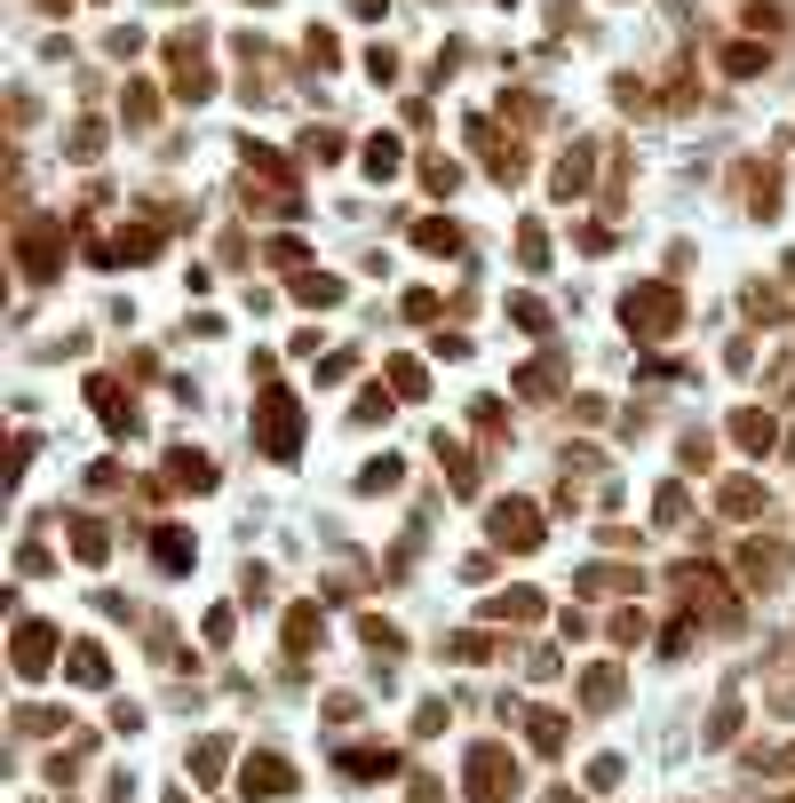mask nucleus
I'll use <instances>...</instances> for the list:
<instances>
[{
	"label": "nucleus",
	"instance_id": "nucleus-3",
	"mask_svg": "<svg viewBox=\"0 0 795 803\" xmlns=\"http://www.w3.org/2000/svg\"><path fill=\"white\" fill-rule=\"evenodd\" d=\"M620 319H628V334H645V343H660V334H676V319H684V303H676V287H637L620 303Z\"/></svg>",
	"mask_w": 795,
	"mask_h": 803
},
{
	"label": "nucleus",
	"instance_id": "nucleus-7",
	"mask_svg": "<svg viewBox=\"0 0 795 803\" xmlns=\"http://www.w3.org/2000/svg\"><path fill=\"white\" fill-rule=\"evenodd\" d=\"M48 668H56V628L16 621V677H48Z\"/></svg>",
	"mask_w": 795,
	"mask_h": 803
},
{
	"label": "nucleus",
	"instance_id": "nucleus-5",
	"mask_svg": "<svg viewBox=\"0 0 795 803\" xmlns=\"http://www.w3.org/2000/svg\"><path fill=\"white\" fill-rule=\"evenodd\" d=\"M239 795H247V803L294 795V763H287V756H247V763H239Z\"/></svg>",
	"mask_w": 795,
	"mask_h": 803
},
{
	"label": "nucleus",
	"instance_id": "nucleus-11",
	"mask_svg": "<svg viewBox=\"0 0 795 803\" xmlns=\"http://www.w3.org/2000/svg\"><path fill=\"white\" fill-rule=\"evenodd\" d=\"M294 303H311V311H335V303H343V279H326V271H303V279H294Z\"/></svg>",
	"mask_w": 795,
	"mask_h": 803
},
{
	"label": "nucleus",
	"instance_id": "nucleus-40",
	"mask_svg": "<svg viewBox=\"0 0 795 803\" xmlns=\"http://www.w3.org/2000/svg\"><path fill=\"white\" fill-rule=\"evenodd\" d=\"M382 9H390V0H358V16H382Z\"/></svg>",
	"mask_w": 795,
	"mask_h": 803
},
{
	"label": "nucleus",
	"instance_id": "nucleus-27",
	"mask_svg": "<svg viewBox=\"0 0 795 803\" xmlns=\"http://www.w3.org/2000/svg\"><path fill=\"white\" fill-rule=\"evenodd\" d=\"M311 637H318V613L294 605V613H287V653H311Z\"/></svg>",
	"mask_w": 795,
	"mask_h": 803
},
{
	"label": "nucleus",
	"instance_id": "nucleus-41",
	"mask_svg": "<svg viewBox=\"0 0 795 803\" xmlns=\"http://www.w3.org/2000/svg\"><path fill=\"white\" fill-rule=\"evenodd\" d=\"M787 279H795V255H787Z\"/></svg>",
	"mask_w": 795,
	"mask_h": 803
},
{
	"label": "nucleus",
	"instance_id": "nucleus-24",
	"mask_svg": "<svg viewBox=\"0 0 795 803\" xmlns=\"http://www.w3.org/2000/svg\"><path fill=\"white\" fill-rule=\"evenodd\" d=\"M724 510H732V517H755V510H764V486H755V478H732V486H724Z\"/></svg>",
	"mask_w": 795,
	"mask_h": 803
},
{
	"label": "nucleus",
	"instance_id": "nucleus-39",
	"mask_svg": "<svg viewBox=\"0 0 795 803\" xmlns=\"http://www.w3.org/2000/svg\"><path fill=\"white\" fill-rule=\"evenodd\" d=\"M311 64H343V41H335V32H311Z\"/></svg>",
	"mask_w": 795,
	"mask_h": 803
},
{
	"label": "nucleus",
	"instance_id": "nucleus-36",
	"mask_svg": "<svg viewBox=\"0 0 795 803\" xmlns=\"http://www.w3.org/2000/svg\"><path fill=\"white\" fill-rule=\"evenodd\" d=\"M120 112H127V127H152V112H159V104H152V88H136V96H127Z\"/></svg>",
	"mask_w": 795,
	"mask_h": 803
},
{
	"label": "nucleus",
	"instance_id": "nucleus-14",
	"mask_svg": "<svg viewBox=\"0 0 795 803\" xmlns=\"http://www.w3.org/2000/svg\"><path fill=\"white\" fill-rule=\"evenodd\" d=\"M72 684H112V660H104V645H72Z\"/></svg>",
	"mask_w": 795,
	"mask_h": 803
},
{
	"label": "nucleus",
	"instance_id": "nucleus-30",
	"mask_svg": "<svg viewBox=\"0 0 795 803\" xmlns=\"http://www.w3.org/2000/svg\"><path fill=\"white\" fill-rule=\"evenodd\" d=\"M223 756H231L223 740H199V748H191V772H199V780H215V772H223Z\"/></svg>",
	"mask_w": 795,
	"mask_h": 803
},
{
	"label": "nucleus",
	"instance_id": "nucleus-23",
	"mask_svg": "<svg viewBox=\"0 0 795 803\" xmlns=\"http://www.w3.org/2000/svg\"><path fill=\"white\" fill-rule=\"evenodd\" d=\"M581 700H589V709H613V700H620V668H589Z\"/></svg>",
	"mask_w": 795,
	"mask_h": 803
},
{
	"label": "nucleus",
	"instance_id": "nucleus-4",
	"mask_svg": "<svg viewBox=\"0 0 795 803\" xmlns=\"http://www.w3.org/2000/svg\"><path fill=\"white\" fill-rule=\"evenodd\" d=\"M485 525H493V549H541V510L534 501H493Z\"/></svg>",
	"mask_w": 795,
	"mask_h": 803
},
{
	"label": "nucleus",
	"instance_id": "nucleus-1",
	"mask_svg": "<svg viewBox=\"0 0 795 803\" xmlns=\"http://www.w3.org/2000/svg\"><path fill=\"white\" fill-rule=\"evenodd\" d=\"M461 780H470V803H517V756L502 740H478Z\"/></svg>",
	"mask_w": 795,
	"mask_h": 803
},
{
	"label": "nucleus",
	"instance_id": "nucleus-12",
	"mask_svg": "<svg viewBox=\"0 0 795 803\" xmlns=\"http://www.w3.org/2000/svg\"><path fill=\"white\" fill-rule=\"evenodd\" d=\"M485 613H493V621H541V589H502Z\"/></svg>",
	"mask_w": 795,
	"mask_h": 803
},
{
	"label": "nucleus",
	"instance_id": "nucleus-35",
	"mask_svg": "<svg viewBox=\"0 0 795 803\" xmlns=\"http://www.w3.org/2000/svg\"><path fill=\"white\" fill-rule=\"evenodd\" d=\"M652 517H660V525H676V517H684V486H660V501H652Z\"/></svg>",
	"mask_w": 795,
	"mask_h": 803
},
{
	"label": "nucleus",
	"instance_id": "nucleus-26",
	"mask_svg": "<svg viewBox=\"0 0 795 803\" xmlns=\"http://www.w3.org/2000/svg\"><path fill=\"white\" fill-rule=\"evenodd\" d=\"M517 255H525V271H549V231L525 223V231H517Z\"/></svg>",
	"mask_w": 795,
	"mask_h": 803
},
{
	"label": "nucleus",
	"instance_id": "nucleus-17",
	"mask_svg": "<svg viewBox=\"0 0 795 803\" xmlns=\"http://www.w3.org/2000/svg\"><path fill=\"white\" fill-rule=\"evenodd\" d=\"M414 247H422V255H454V247H461V231L429 215V223H414Z\"/></svg>",
	"mask_w": 795,
	"mask_h": 803
},
{
	"label": "nucleus",
	"instance_id": "nucleus-9",
	"mask_svg": "<svg viewBox=\"0 0 795 803\" xmlns=\"http://www.w3.org/2000/svg\"><path fill=\"white\" fill-rule=\"evenodd\" d=\"M740 573H748V581H755V589H772V581H780V573H787V557H780V549H772V542H748V549H740Z\"/></svg>",
	"mask_w": 795,
	"mask_h": 803
},
{
	"label": "nucleus",
	"instance_id": "nucleus-37",
	"mask_svg": "<svg viewBox=\"0 0 795 803\" xmlns=\"http://www.w3.org/2000/svg\"><path fill=\"white\" fill-rule=\"evenodd\" d=\"M96 152H104V127H96V120L72 127V159H96Z\"/></svg>",
	"mask_w": 795,
	"mask_h": 803
},
{
	"label": "nucleus",
	"instance_id": "nucleus-6",
	"mask_svg": "<svg viewBox=\"0 0 795 803\" xmlns=\"http://www.w3.org/2000/svg\"><path fill=\"white\" fill-rule=\"evenodd\" d=\"M56 247H64V231H56V223H41V215H32V223L16 231V255H24V279H48V271H56Z\"/></svg>",
	"mask_w": 795,
	"mask_h": 803
},
{
	"label": "nucleus",
	"instance_id": "nucleus-2",
	"mask_svg": "<svg viewBox=\"0 0 795 803\" xmlns=\"http://www.w3.org/2000/svg\"><path fill=\"white\" fill-rule=\"evenodd\" d=\"M255 438H262V454L271 461H294V446H303V406H294L287 390H271L255 406Z\"/></svg>",
	"mask_w": 795,
	"mask_h": 803
},
{
	"label": "nucleus",
	"instance_id": "nucleus-38",
	"mask_svg": "<svg viewBox=\"0 0 795 803\" xmlns=\"http://www.w3.org/2000/svg\"><path fill=\"white\" fill-rule=\"evenodd\" d=\"M350 366H358L350 350H326V358H318V382H343V375H350Z\"/></svg>",
	"mask_w": 795,
	"mask_h": 803
},
{
	"label": "nucleus",
	"instance_id": "nucleus-21",
	"mask_svg": "<svg viewBox=\"0 0 795 803\" xmlns=\"http://www.w3.org/2000/svg\"><path fill=\"white\" fill-rule=\"evenodd\" d=\"M589 176H596V159H589V144H581L573 159H557V191H566V199H573V191H589Z\"/></svg>",
	"mask_w": 795,
	"mask_h": 803
},
{
	"label": "nucleus",
	"instance_id": "nucleus-34",
	"mask_svg": "<svg viewBox=\"0 0 795 803\" xmlns=\"http://www.w3.org/2000/svg\"><path fill=\"white\" fill-rule=\"evenodd\" d=\"M422 183H429V191H454L461 167H454V159H422Z\"/></svg>",
	"mask_w": 795,
	"mask_h": 803
},
{
	"label": "nucleus",
	"instance_id": "nucleus-29",
	"mask_svg": "<svg viewBox=\"0 0 795 803\" xmlns=\"http://www.w3.org/2000/svg\"><path fill=\"white\" fill-rule=\"evenodd\" d=\"M525 724H534V748H566V716H557V709H534Z\"/></svg>",
	"mask_w": 795,
	"mask_h": 803
},
{
	"label": "nucleus",
	"instance_id": "nucleus-13",
	"mask_svg": "<svg viewBox=\"0 0 795 803\" xmlns=\"http://www.w3.org/2000/svg\"><path fill=\"white\" fill-rule=\"evenodd\" d=\"M398 478H406V461L382 454V461H367V470H358V493H398Z\"/></svg>",
	"mask_w": 795,
	"mask_h": 803
},
{
	"label": "nucleus",
	"instance_id": "nucleus-31",
	"mask_svg": "<svg viewBox=\"0 0 795 803\" xmlns=\"http://www.w3.org/2000/svg\"><path fill=\"white\" fill-rule=\"evenodd\" d=\"M303 152L326 167V159H343V136H335V127H311V136H303Z\"/></svg>",
	"mask_w": 795,
	"mask_h": 803
},
{
	"label": "nucleus",
	"instance_id": "nucleus-8",
	"mask_svg": "<svg viewBox=\"0 0 795 803\" xmlns=\"http://www.w3.org/2000/svg\"><path fill=\"white\" fill-rule=\"evenodd\" d=\"M88 398H96V414H104V430H136V406H127V390H120V382L96 375V382H88Z\"/></svg>",
	"mask_w": 795,
	"mask_h": 803
},
{
	"label": "nucleus",
	"instance_id": "nucleus-20",
	"mask_svg": "<svg viewBox=\"0 0 795 803\" xmlns=\"http://www.w3.org/2000/svg\"><path fill=\"white\" fill-rule=\"evenodd\" d=\"M343 772H350V780H390V748H350Z\"/></svg>",
	"mask_w": 795,
	"mask_h": 803
},
{
	"label": "nucleus",
	"instance_id": "nucleus-19",
	"mask_svg": "<svg viewBox=\"0 0 795 803\" xmlns=\"http://www.w3.org/2000/svg\"><path fill=\"white\" fill-rule=\"evenodd\" d=\"M732 438H740L748 454H764V446H772V414H755V406H748V414H732Z\"/></svg>",
	"mask_w": 795,
	"mask_h": 803
},
{
	"label": "nucleus",
	"instance_id": "nucleus-16",
	"mask_svg": "<svg viewBox=\"0 0 795 803\" xmlns=\"http://www.w3.org/2000/svg\"><path fill=\"white\" fill-rule=\"evenodd\" d=\"M398 167H406V152H398V136H374V144H367V176H374V183H390Z\"/></svg>",
	"mask_w": 795,
	"mask_h": 803
},
{
	"label": "nucleus",
	"instance_id": "nucleus-25",
	"mask_svg": "<svg viewBox=\"0 0 795 803\" xmlns=\"http://www.w3.org/2000/svg\"><path fill=\"white\" fill-rule=\"evenodd\" d=\"M152 557L168 565V573H183V565H191V542H183L176 525H159V542H152Z\"/></svg>",
	"mask_w": 795,
	"mask_h": 803
},
{
	"label": "nucleus",
	"instance_id": "nucleus-15",
	"mask_svg": "<svg viewBox=\"0 0 795 803\" xmlns=\"http://www.w3.org/2000/svg\"><path fill=\"white\" fill-rule=\"evenodd\" d=\"M104 549H112L104 525H96V517H72V557H80V565H104Z\"/></svg>",
	"mask_w": 795,
	"mask_h": 803
},
{
	"label": "nucleus",
	"instance_id": "nucleus-32",
	"mask_svg": "<svg viewBox=\"0 0 795 803\" xmlns=\"http://www.w3.org/2000/svg\"><path fill=\"white\" fill-rule=\"evenodd\" d=\"M510 319H517V326H525V334H549V311H541V303H534V294H517V303H510Z\"/></svg>",
	"mask_w": 795,
	"mask_h": 803
},
{
	"label": "nucleus",
	"instance_id": "nucleus-33",
	"mask_svg": "<svg viewBox=\"0 0 795 803\" xmlns=\"http://www.w3.org/2000/svg\"><path fill=\"white\" fill-rule=\"evenodd\" d=\"M724 73H740V80H748V73H764V48H755V41H740L732 56H724Z\"/></svg>",
	"mask_w": 795,
	"mask_h": 803
},
{
	"label": "nucleus",
	"instance_id": "nucleus-28",
	"mask_svg": "<svg viewBox=\"0 0 795 803\" xmlns=\"http://www.w3.org/2000/svg\"><path fill=\"white\" fill-rule=\"evenodd\" d=\"M748 319L780 326V319H787V294H772V287H748Z\"/></svg>",
	"mask_w": 795,
	"mask_h": 803
},
{
	"label": "nucleus",
	"instance_id": "nucleus-22",
	"mask_svg": "<svg viewBox=\"0 0 795 803\" xmlns=\"http://www.w3.org/2000/svg\"><path fill=\"white\" fill-rule=\"evenodd\" d=\"M438 461H446V478H454V493H470V486H478V470H470V454H461V446L446 438V430H438Z\"/></svg>",
	"mask_w": 795,
	"mask_h": 803
},
{
	"label": "nucleus",
	"instance_id": "nucleus-10",
	"mask_svg": "<svg viewBox=\"0 0 795 803\" xmlns=\"http://www.w3.org/2000/svg\"><path fill=\"white\" fill-rule=\"evenodd\" d=\"M168 486L208 493V486H215V461H208V454H168Z\"/></svg>",
	"mask_w": 795,
	"mask_h": 803
},
{
	"label": "nucleus",
	"instance_id": "nucleus-18",
	"mask_svg": "<svg viewBox=\"0 0 795 803\" xmlns=\"http://www.w3.org/2000/svg\"><path fill=\"white\" fill-rule=\"evenodd\" d=\"M382 382H390L398 398H422V390H429V375H422L414 358H390V366H382Z\"/></svg>",
	"mask_w": 795,
	"mask_h": 803
}]
</instances>
